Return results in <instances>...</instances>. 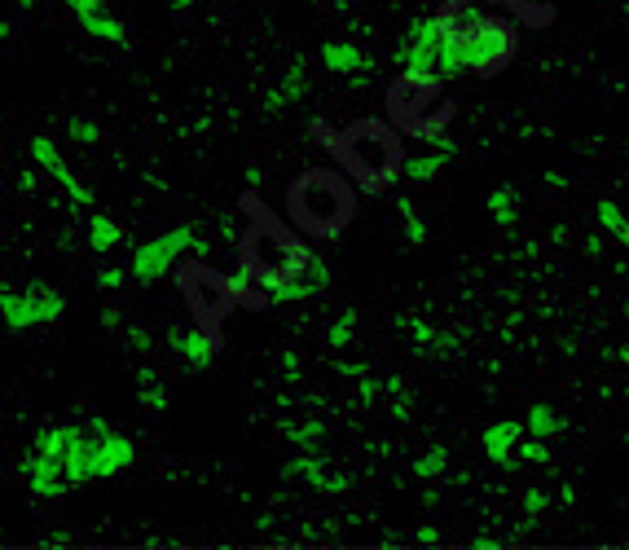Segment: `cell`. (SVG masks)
Masks as SVG:
<instances>
[{"mask_svg":"<svg viewBox=\"0 0 629 550\" xmlns=\"http://www.w3.org/2000/svg\"><path fill=\"white\" fill-rule=\"evenodd\" d=\"M242 212H247V225L238 229V256H242V269H247L251 278L260 286H269L278 278L304 273L313 247H308L304 238H295V229H286L278 216L264 212L256 190L242 194Z\"/></svg>","mask_w":629,"mask_h":550,"instance_id":"cell-1","label":"cell"},{"mask_svg":"<svg viewBox=\"0 0 629 550\" xmlns=\"http://www.w3.org/2000/svg\"><path fill=\"white\" fill-rule=\"evenodd\" d=\"M286 216L308 238H335L357 216V194L335 168H308L286 190Z\"/></svg>","mask_w":629,"mask_h":550,"instance_id":"cell-2","label":"cell"},{"mask_svg":"<svg viewBox=\"0 0 629 550\" xmlns=\"http://www.w3.org/2000/svg\"><path fill=\"white\" fill-rule=\"evenodd\" d=\"M330 154H335L339 168H344L361 190L379 194L401 176L405 146H401V132H396L388 119H357L348 132H339Z\"/></svg>","mask_w":629,"mask_h":550,"instance_id":"cell-3","label":"cell"},{"mask_svg":"<svg viewBox=\"0 0 629 550\" xmlns=\"http://www.w3.org/2000/svg\"><path fill=\"white\" fill-rule=\"evenodd\" d=\"M172 269H176L181 295L194 308V322L207 330L225 326V317L234 313V300H229V291H225V273H216L207 260H185V264H172Z\"/></svg>","mask_w":629,"mask_h":550,"instance_id":"cell-4","label":"cell"},{"mask_svg":"<svg viewBox=\"0 0 629 550\" xmlns=\"http://www.w3.org/2000/svg\"><path fill=\"white\" fill-rule=\"evenodd\" d=\"M462 49H467V71L471 75H498L502 66H511L515 49H520V31L506 18H476L462 31Z\"/></svg>","mask_w":629,"mask_h":550,"instance_id":"cell-5","label":"cell"},{"mask_svg":"<svg viewBox=\"0 0 629 550\" xmlns=\"http://www.w3.org/2000/svg\"><path fill=\"white\" fill-rule=\"evenodd\" d=\"M181 251L207 260V256H212V242H207L203 234H194L190 225H176L163 238L141 242V247L132 251V278H137V282H159L163 273H172V264L181 260Z\"/></svg>","mask_w":629,"mask_h":550,"instance_id":"cell-6","label":"cell"},{"mask_svg":"<svg viewBox=\"0 0 629 550\" xmlns=\"http://www.w3.org/2000/svg\"><path fill=\"white\" fill-rule=\"evenodd\" d=\"M440 75L436 71H401L388 84V119L396 132H410L418 124L423 110H432L440 102Z\"/></svg>","mask_w":629,"mask_h":550,"instance_id":"cell-7","label":"cell"},{"mask_svg":"<svg viewBox=\"0 0 629 550\" xmlns=\"http://www.w3.org/2000/svg\"><path fill=\"white\" fill-rule=\"evenodd\" d=\"M66 295L53 286H27V291H0V317L14 330H31L44 322H62Z\"/></svg>","mask_w":629,"mask_h":550,"instance_id":"cell-8","label":"cell"},{"mask_svg":"<svg viewBox=\"0 0 629 550\" xmlns=\"http://www.w3.org/2000/svg\"><path fill=\"white\" fill-rule=\"evenodd\" d=\"M137 462V445L119 432H106L93 440V454H88V480H110L119 471H128Z\"/></svg>","mask_w":629,"mask_h":550,"instance_id":"cell-9","label":"cell"},{"mask_svg":"<svg viewBox=\"0 0 629 550\" xmlns=\"http://www.w3.org/2000/svg\"><path fill=\"white\" fill-rule=\"evenodd\" d=\"M31 159H36V168H44V172H49L53 176V181H58L62 185V190L66 194H71L75 198V203H93V190H88V185L80 181V176H75L71 168H66V159H62V150L58 146H53V141L49 137H31Z\"/></svg>","mask_w":629,"mask_h":550,"instance_id":"cell-10","label":"cell"},{"mask_svg":"<svg viewBox=\"0 0 629 550\" xmlns=\"http://www.w3.org/2000/svg\"><path fill=\"white\" fill-rule=\"evenodd\" d=\"M220 348H225V344H220V335H216V330H207V326L172 330V352H176L181 361H190L194 370H207V366H212Z\"/></svg>","mask_w":629,"mask_h":550,"instance_id":"cell-11","label":"cell"},{"mask_svg":"<svg viewBox=\"0 0 629 550\" xmlns=\"http://www.w3.org/2000/svg\"><path fill=\"white\" fill-rule=\"evenodd\" d=\"M22 471H27V484L36 498H62V493L71 489L62 476V454H27Z\"/></svg>","mask_w":629,"mask_h":550,"instance_id":"cell-12","label":"cell"},{"mask_svg":"<svg viewBox=\"0 0 629 550\" xmlns=\"http://www.w3.org/2000/svg\"><path fill=\"white\" fill-rule=\"evenodd\" d=\"M524 436V427L520 423H493V427H484V458L489 462H498V467H506V471H515V458H511V449H515V440Z\"/></svg>","mask_w":629,"mask_h":550,"instance_id":"cell-13","label":"cell"},{"mask_svg":"<svg viewBox=\"0 0 629 550\" xmlns=\"http://www.w3.org/2000/svg\"><path fill=\"white\" fill-rule=\"evenodd\" d=\"M322 66L330 75H370V58L357 49V44H322Z\"/></svg>","mask_w":629,"mask_h":550,"instance_id":"cell-14","label":"cell"},{"mask_svg":"<svg viewBox=\"0 0 629 550\" xmlns=\"http://www.w3.org/2000/svg\"><path fill=\"white\" fill-rule=\"evenodd\" d=\"M225 291H229V300H234V308H251V313H264V308H273L269 295H264V286L251 278L247 269L225 273Z\"/></svg>","mask_w":629,"mask_h":550,"instance_id":"cell-15","label":"cell"},{"mask_svg":"<svg viewBox=\"0 0 629 550\" xmlns=\"http://www.w3.org/2000/svg\"><path fill=\"white\" fill-rule=\"evenodd\" d=\"M476 18H484V0H445L436 9L440 31H467Z\"/></svg>","mask_w":629,"mask_h":550,"instance_id":"cell-16","label":"cell"},{"mask_svg":"<svg viewBox=\"0 0 629 550\" xmlns=\"http://www.w3.org/2000/svg\"><path fill=\"white\" fill-rule=\"evenodd\" d=\"M449 119H454V102H445V97H440V102L432 106V110H423V115H418V124L405 132V137H418V141H432V137H440V132H449Z\"/></svg>","mask_w":629,"mask_h":550,"instance_id":"cell-17","label":"cell"},{"mask_svg":"<svg viewBox=\"0 0 629 550\" xmlns=\"http://www.w3.org/2000/svg\"><path fill=\"white\" fill-rule=\"evenodd\" d=\"M445 154L440 150H427V154H414V159H401V176L405 181H414V185H427V181H436L440 172H445Z\"/></svg>","mask_w":629,"mask_h":550,"instance_id":"cell-18","label":"cell"},{"mask_svg":"<svg viewBox=\"0 0 629 550\" xmlns=\"http://www.w3.org/2000/svg\"><path fill=\"white\" fill-rule=\"evenodd\" d=\"M80 27H84L93 40H106V44H128V27H124L119 18L102 14V9H97V14H84V18H80Z\"/></svg>","mask_w":629,"mask_h":550,"instance_id":"cell-19","label":"cell"},{"mask_svg":"<svg viewBox=\"0 0 629 550\" xmlns=\"http://www.w3.org/2000/svg\"><path fill=\"white\" fill-rule=\"evenodd\" d=\"M594 216H599V225H603V234H608L616 247H625L629 242V220L621 212V203H612V198H603L599 207H594Z\"/></svg>","mask_w":629,"mask_h":550,"instance_id":"cell-20","label":"cell"},{"mask_svg":"<svg viewBox=\"0 0 629 550\" xmlns=\"http://www.w3.org/2000/svg\"><path fill=\"white\" fill-rule=\"evenodd\" d=\"M396 212H401V229H405V242H410V247H423L427 242V220L418 216V198H396Z\"/></svg>","mask_w":629,"mask_h":550,"instance_id":"cell-21","label":"cell"},{"mask_svg":"<svg viewBox=\"0 0 629 550\" xmlns=\"http://www.w3.org/2000/svg\"><path fill=\"white\" fill-rule=\"evenodd\" d=\"M489 216H493V225L498 229L515 225V216H520V198H515L511 185H498V190L489 194Z\"/></svg>","mask_w":629,"mask_h":550,"instance_id":"cell-22","label":"cell"},{"mask_svg":"<svg viewBox=\"0 0 629 550\" xmlns=\"http://www.w3.org/2000/svg\"><path fill=\"white\" fill-rule=\"evenodd\" d=\"M278 93L286 97V106H291V102H304V97H308V62H304V58H295L291 66H286Z\"/></svg>","mask_w":629,"mask_h":550,"instance_id":"cell-23","label":"cell"},{"mask_svg":"<svg viewBox=\"0 0 629 550\" xmlns=\"http://www.w3.org/2000/svg\"><path fill=\"white\" fill-rule=\"evenodd\" d=\"M506 9H511L515 18L533 22V27H546L550 18H555V0H502Z\"/></svg>","mask_w":629,"mask_h":550,"instance_id":"cell-24","label":"cell"},{"mask_svg":"<svg viewBox=\"0 0 629 550\" xmlns=\"http://www.w3.org/2000/svg\"><path fill=\"white\" fill-rule=\"evenodd\" d=\"M119 238H124V229H119L110 216H93V220H88V247H93V251L119 247Z\"/></svg>","mask_w":629,"mask_h":550,"instance_id":"cell-25","label":"cell"},{"mask_svg":"<svg viewBox=\"0 0 629 550\" xmlns=\"http://www.w3.org/2000/svg\"><path fill=\"white\" fill-rule=\"evenodd\" d=\"M137 401L146 405V410H154V414H163L172 405V396H168V388H163L159 379H154V370H141V388H137Z\"/></svg>","mask_w":629,"mask_h":550,"instance_id":"cell-26","label":"cell"},{"mask_svg":"<svg viewBox=\"0 0 629 550\" xmlns=\"http://www.w3.org/2000/svg\"><path fill=\"white\" fill-rule=\"evenodd\" d=\"M528 432H533V436H542V440H550V436H559V432H564V418H559L555 410H550V405H533V410H528Z\"/></svg>","mask_w":629,"mask_h":550,"instance_id":"cell-27","label":"cell"},{"mask_svg":"<svg viewBox=\"0 0 629 550\" xmlns=\"http://www.w3.org/2000/svg\"><path fill=\"white\" fill-rule=\"evenodd\" d=\"M282 476H286V480H308V484H313V489H322L326 471H322V462H317L313 454H304V458L286 462V467H282Z\"/></svg>","mask_w":629,"mask_h":550,"instance_id":"cell-28","label":"cell"},{"mask_svg":"<svg viewBox=\"0 0 629 550\" xmlns=\"http://www.w3.org/2000/svg\"><path fill=\"white\" fill-rule=\"evenodd\" d=\"M286 436H291L300 449H313L317 440L326 436V423H322V418H313V423H286Z\"/></svg>","mask_w":629,"mask_h":550,"instance_id":"cell-29","label":"cell"},{"mask_svg":"<svg viewBox=\"0 0 629 550\" xmlns=\"http://www.w3.org/2000/svg\"><path fill=\"white\" fill-rule=\"evenodd\" d=\"M445 467H449V449H445V445H436L432 454H423V458L414 462V476H418V480H432V476H440Z\"/></svg>","mask_w":629,"mask_h":550,"instance_id":"cell-30","label":"cell"},{"mask_svg":"<svg viewBox=\"0 0 629 550\" xmlns=\"http://www.w3.org/2000/svg\"><path fill=\"white\" fill-rule=\"evenodd\" d=\"M352 330H357V308H344V313L330 322V348L352 344Z\"/></svg>","mask_w":629,"mask_h":550,"instance_id":"cell-31","label":"cell"},{"mask_svg":"<svg viewBox=\"0 0 629 550\" xmlns=\"http://www.w3.org/2000/svg\"><path fill=\"white\" fill-rule=\"evenodd\" d=\"M71 432H75V427H44V432L36 436V454H62Z\"/></svg>","mask_w":629,"mask_h":550,"instance_id":"cell-32","label":"cell"},{"mask_svg":"<svg viewBox=\"0 0 629 550\" xmlns=\"http://www.w3.org/2000/svg\"><path fill=\"white\" fill-rule=\"evenodd\" d=\"M515 449H520V458H524V462H533V467H546V462H550V449H546V440H542V436L515 440Z\"/></svg>","mask_w":629,"mask_h":550,"instance_id":"cell-33","label":"cell"},{"mask_svg":"<svg viewBox=\"0 0 629 550\" xmlns=\"http://www.w3.org/2000/svg\"><path fill=\"white\" fill-rule=\"evenodd\" d=\"M401 326L418 339V352H432V344H436V330H432V326H427V322H418V317H410V313L401 317Z\"/></svg>","mask_w":629,"mask_h":550,"instance_id":"cell-34","label":"cell"},{"mask_svg":"<svg viewBox=\"0 0 629 550\" xmlns=\"http://www.w3.org/2000/svg\"><path fill=\"white\" fill-rule=\"evenodd\" d=\"M546 506H550V498H546L542 489H528V493H524V515H528L524 524L533 528V524H537V515H546Z\"/></svg>","mask_w":629,"mask_h":550,"instance_id":"cell-35","label":"cell"},{"mask_svg":"<svg viewBox=\"0 0 629 550\" xmlns=\"http://www.w3.org/2000/svg\"><path fill=\"white\" fill-rule=\"evenodd\" d=\"M71 137L80 141V146H97V141H102V128H97L93 119H71Z\"/></svg>","mask_w":629,"mask_h":550,"instance_id":"cell-36","label":"cell"},{"mask_svg":"<svg viewBox=\"0 0 629 550\" xmlns=\"http://www.w3.org/2000/svg\"><path fill=\"white\" fill-rule=\"evenodd\" d=\"M313 141H317V146H322V150H335L339 132H335V128H330V124H326V119H313Z\"/></svg>","mask_w":629,"mask_h":550,"instance_id":"cell-37","label":"cell"},{"mask_svg":"<svg viewBox=\"0 0 629 550\" xmlns=\"http://www.w3.org/2000/svg\"><path fill=\"white\" fill-rule=\"evenodd\" d=\"M348 489H352V480L344 476V471H326L322 493H330V498H339V493H348Z\"/></svg>","mask_w":629,"mask_h":550,"instance_id":"cell-38","label":"cell"},{"mask_svg":"<svg viewBox=\"0 0 629 550\" xmlns=\"http://www.w3.org/2000/svg\"><path fill=\"white\" fill-rule=\"evenodd\" d=\"M410 414H414V401H410V392H392V418H401V423H410Z\"/></svg>","mask_w":629,"mask_h":550,"instance_id":"cell-39","label":"cell"},{"mask_svg":"<svg viewBox=\"0 0 629 550\" xmlns=\"http://www.w3.org/2000/svg\"><path fill=\"white\" fill-rule=\"evenodd\" d=\"M361 405H374V401H379V396H383V383L379 379H370V374H361Z\"/></svg>","mask_w":629,"mask_h":550,"instance_id":"cell-40","label":"cell"},{"mask_svg":"<svg viewBox=\"0 0 629 550\" xmlns=\"http://www.w3.org/2000/svg\"><path fill=\"white\" fill-rule=\"evenodd\" d=\"M97 286H102V291H115V286H124V273H119V269H102V273H97Z\"/></svg>","mask_w":629,"mask_h":550,"instance_id":"cell-41","label":"cell"},{"mask_svg":"<svg viewBox=\"0 0 629 550\" xmlns=\"http://www.w3.org/2000/svg\"><path fill=\"white\" fill-rule=\"evenodd\" d=\"M18 190L22 194H36L40 190V172H18Z\"/></svg>","mask_w":629,"mask_h":550,"instance_id":"cell-42","label":"cell"},{"mask_svg":"<svg viewBox=\"0 0 629 550\" xmlns=\"http://www.w3.org/2000/svg\"><path fill=\"white\" fill-rule=\"evenodd\" d=\"M264 110H269V115H278V110H286V97L278 93V88H269V93H264Z\"/></svg>","mask_w":629,"mask_h":550,"instance_id":"cell-43","label":"cell"},{"mask_svg":"<svg viewBox=\"0 0 629 550\" xmlns=\"http://www.w3.org/2000/svg\"><path fill=\"white\" fill-rule=\"evenodd\" d=\"M335 374H344V379H361V374H366V366H361V361H339Z\"/></svg>","mask_w":629,"mask_h":550,"instance_id":"cell-44","label":"cell"},{"mask_svg":"<svg viewBox=\"0 0 629 550\" xmlns=\"http://www.w3.org/2000/svg\"><path fill=\"white\" fill-rule=\"evenodd\" d=\"M282 370H286V379H300V357H295V352H282Z\"/></svg>","mask_w":629,"mask_h":550,"instance_id":"cell-45","label":"cell"},{"mask_svg":"<svg viewBox=\"0 0 629 550\" xmlns=\"http://www.w3.org/2000/svg\"><path fill=\"white\" fill-rule=\"evenodd\" d=\"M128 339H132V348H137V352H146V348H150V335H146L141 326H137V330H128Z\"/></svg>","mask_w":629,"mask_h":550,"instance_id":"cell-46","label":"cell"},{"mask_svg":"<svg viewBox=\"0 0 629 550\" xmlns=\"http://www.w3.org/2000/svg\"><path fill=\"white\" fill-rule=\"evenodd\" d=\"M546 185H550V190H568V176L564 172H546Z\"/></svg>","mask_w":629,"mask_h":550,"instance_id":"cell-47","label":"cell"},{"mask_svg":"<svg viewBox=\"0 0 629 550\" xmlns=\"http://www.w3.org/2000/svg\"><path fill=\"white\" fill-rule=\"evenodd\" d=\"M586 256H603V234H594V238H586Z\"/></svg>","mask_w":629,"mask_h":550,"instance_id":"cell-48","label":"cell"},{"mask_svg":"<svg viewBox=\"0 0 629 550\" xmlns=\"http://www.w3.org/2000/svg\"><path fill=\"white\" fill-rule=\"evenodd\" d=\"M471 546H476V550H498V546H502V537H476Z\"/></svg>","mask_w":629,"mask_h":550,"instance_id":"cell-49","label":"cell"},{"mask_svg":"<svg viewBox=\"0 0 629 550\" xmlns=\"http://www.w3.org/2000/svg\"><path fill=\"white\" fill-rule=\"evenodd\" d=\"M418 542H423V546H436L440 533H436V528H418Z\"/></svg>","mask_w":629,"mask_h":550,"instance_id":"cell-50","label":"cell"},{"mask_svg":"<svg viewBox=\"0 0 629 550\" xmlns=\"http://www.w3.org/2000/svg\"><path fill=\"white\" fill-rule=\"evenodd\" d=\"M207 128H212V119H194V124L190 128H185V132H190V137H203V132Z\"/></svg>","mask_w":629,"mask_h":550,"instance_id":"cell-51","label":"cell"},{"mask_svg":"<svg viewBox=\"0 0 629 550\" xmlns=\"http://www.w3.org/2000/svg\"><path fill=\"white\" fill-rule=\"evenodd\" d=\"M172 5H176V9H190V5H194V0H172Z\"/></svg>","mask_w":629,"mask_h":550,"instance_id":"cell-52","label":"cell"},{"mask_svg":"<svg viewBox=\"0 0 629 550\" xmlns=\"http://www.w3.org/2000/svg\"><path fill=\"white\" fill-rule=\"evenodd\" d=\"M5 36H9V22H5V18H0V40H5Z\"/></svg>","mask_w":629,"mask_h":550,"instance_id":"cell-53","label":"cell"}]
</instances>
